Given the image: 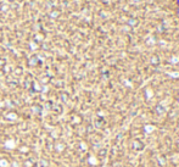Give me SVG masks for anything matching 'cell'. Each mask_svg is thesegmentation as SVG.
Returning <instances> with one entry per match:
<instances>
[{
    "label": "cell",
    "mask_w": 179,
    "mask_h": 167,
    "mask_svg": "<svg viewBox=\"0 0 179 167\" xmlns=\"http://www.w3.org/2000/svg\"><path fill=\"white\" fill-rule=\"evenodd\" d=\"M5 147L8 149H15L16 147V142L13 140V139H8V140L5 142Z\"/></svg>",
    "instance_id": "cell-1"
},
{
    "label": "cell",
    "mask_w": 179,
    "mask_h": 167,
    "mask_svg": "<svg viewBox=\"0 0 179 167\" xmlns=\"http://www.w3.org/2000/svg\"><path fill=\"white\" fill-rule=\"evenodd\" d=\"M8 166H9V162L6 161V160H4V159L0 160V167H8Z\"/></svg>",
    "instance_id": "cell-2"
},
{
    "label": "cell",
    "mask_w": 179,
    "mask_h": 167,
    "mask_svg": "<svg viewBox=\"0 0 179 167\" xmlns=\"http://www.w3.org/2000/svg\"><path fill=\"white\" fill-rule=\"evenodd\" d=\"M8 118H9V120H16V118H17V115L16 114H13V112H10L9 115H8Z\"/></svg>",
    "instance_id": "cell-3"
},
{
    "label": "cell",
    "mask_w": 179,
    "mask_h": 167,
    "mask_svg": "<svg viewBox=\"0 0 179 167\" xmlns=\"http://www.w3.org/2000/svg\"><path fill=\"white\" fill-rule=\"evenodd\" d=\"M64 148H65L64 144H57V145H56V150H57V151H62Z\"/></svg>",
    "instance_id": "cell-4"
},
{
    "label": "cell",
    "mask_w": 179,
    "mask_h": 167,
    "mask_svg": "<svg viewBox=\"0 0 179 167\" xmlns=\"http://www.w3.org/2000/svg\"><path fill=\"white\" fill-rule=\"evenodd\" d=\"M21 151H22V152H27V151H28V148L22 147V148H21Z\"/></svg>",
    "instance_id": "cell-5"
},
{
    "label": "cell",
    "mask_w": 179,
    "mask_h": 167,
    "mask_svg": "<svg viewBox=\"0 0 179 167\" xmlns=\"http://www.w3.org/2000/svg\"><path fill=\"white\" fill-rule=\"evenodd\" d=\"M12 166H13V167H18V165H17V162H13V163H12Z\"/></svg>",
    "instance_id": "cell-6"
}]
</instances>
